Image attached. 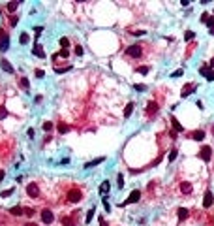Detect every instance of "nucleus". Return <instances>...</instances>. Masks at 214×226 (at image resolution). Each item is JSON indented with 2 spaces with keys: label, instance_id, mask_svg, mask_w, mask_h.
I'll use <instances>...</instances> for the list:
<instances>
[{
  "label": "nucleus",
  "instance_id": "24",
  "mask_svg": "<svg viewBox=\"0 0 214 226\" xmlns=\"http://www.w3.org/2000/svg\"><path fill=\"white\" fill-rule=\"evenodd\" d=\"M135 72H137V74H149V72H150V66H137Z\"/></svg>",
  "mask_w": 214,
  "mask_h": 226
},
{
  "label": "nucleus",
  "instance_id": "38",
  "mask_svg": "<svg viewBox=\"0 0 214 226\" xmlns=\"http://www.w3.org/2000/svg\"><path fill=\"white\" fill-rule=\"evenodd\" d=\"M75 55H83V47H81V45H75Z\"/></svg>",
  "mask_w": 214,
  "mask_h": 226
},
{
  "label": "nucleus",
  "instance_id": "29",
  "mask_svg": "<svg viewBox=\"0 0 214 226\" xmlns=\"http://www.w3.org/2000/svg\"><path fill=\"white\" fill-rule=\"evenodd\" d=\"M17 6H19V2H9L6 8H8V12H15V9H17Z\"/></svg>",
  "mask_w": 214,
  "mask_h": 226
},
{
  "label": "nucleus",
  "instance_id": "32",
  "mask_svg": "<svg viewBox=\"0 0 214 226\" xmlns=\"http://www.w3.org/2000/svg\"><path fill=\"white\" fill-rule=\"evenodd\" d=\"M94 211H96V209L92 207V209H90L88 213H86V219H85V222H90V220H92V217H94Z\"/></svg>",
  "mask_w": 214,
  "mask_h": 226
},
{
  "label": "nucleus",
  "instance_id": "17",
  "mask_svg": "<svg viewBox=\"0 0 214 226\" xmlns=\"http://www.w3.org/2000/svg\"><path fill=\"white\" fill-rule=\"evenodd\" d=\"M109 187H111V183H109V181L105 179V181L100 185V194H103V196H105V194L109 192Z\"/></svg>",
  "mask_w": 214,
  "mask_h": 226
},
{
  "label": "nucleus",
  "instance_id": "46",
  "mask_svg": "<svg viewBox=\"0 0 214 226\" xmlns=\"http://www.w3.org/2000/svg\"><path fill=\"white\" fill-rule=\"evenodd\" d=\"M210 66H214V59H212V60H210Z\"/></svg>",
  "mask_w": 214,
  "mask_h": 226
},
{
  "label": "nucleus",
  "instance_id": "39",
  "mask_svg": "<svg viewBox=\"0 0 214 226\" xmlns=\"http://www.w3.org/2000/svg\"><path fill=\"white\" fill-rule=\"evenodd\" d=\"M178 75H182V70H177V72H173V74H171V78H178Z\"/></svg>",
  "mask_w": 214,
  "mask_h": 226
},
{
  "label": "nucleus",
  "instance_id": "34",
  "mask_svg": "<svg viewBox=\"0 0 214 226\" xmlns=\"http://www.w3.org/2000/svg\"><path fill=\"white\" fill-rule=\"evenodd\" d=\"M19 42H21V43L24 45V43L28 42V34H27V32H23V34H21V38H19Z\"/></svg>",
  "mask_w": 214,
  "mask_h": 226
},
{
  "label": "nucleus",
  "instance_id": "4",
  "mask_svg": "<svg viewBox=\"0 0 214 226\" xmlns=\"http://www.w3.org/2000/svg\"><path fill=\"white\" fill-rule=\"evenodd\" d=\"M143 56H145V43H134L130 47H126V51H124L126 60H139Z\"/></svg>",
  "mask_w": 214,
  "mask_h": 226
},
{
  "label": "nucleus",
  "instance_id": "20",
  "mask_svg": "<svg viewBox=\"0 0 214 226\" xmlns=\"http://www.w3.org/2000/svg\"><path fill=\"white\" fill-rule=\"evenodd\" d=\"M134 107H135V106H134V102H130V104L124 107V117H126V119H128V117L131 115V111H134Z\"/></svg>",
  "mask_w": 214,
  "mask_h": 226
},
{
  "label": "nucleus",
  "instance_id": "9",
  "mask_svg": "<svg viewBox=\"0 0 214 226\" xmlns=\"http://www.w3.org/2000/svg\"><path fill=\"white\" fill-rule=\"evenodd\" d=\"M212 204H214V196H212V192L207 188L205 194H203V207H205V209L207 207H212Z\"/></svg>",
  "mask_w": 214,
  "mask_h": 226
},
{
  "label": "nucleus",
  "instance_id": "10",
  "mask_svg": "<svg viewBox=\"0 0 214 226\" xmlns=\"http://www.w3.org/2000/svg\"><path fill=\"white\" fill-rule=\"evenodd\" d=\"M178 188H180V194H184V196H188V194L193 192V185L190 181H182L180 185H178Z\"/></svg>",
  "mask_w": 214,
  "mask_h": 226
},
{
  "label": "nucleus",
  "instance_id": "27",
  "mask_svg": "<svg viewBox=\"0 0 214 226\" xmlns=\"http://www.w3.org/2000/svg\"><path fill=\"white\" fill-rule=\"evenodd\" d=\"M68 130H70L68 125H64V122H60V125H58V132H60V134H66Z\"/></svg>",
  "mask_w": 214,
  "mask_h": 226
},
{
  "label": "nucleus",
  "instance_id": "36",
  "mask_svg": "<svg viewBox=\"0 0 214 226\" xmlns=\"http://www.w3.org/2000/svg\"><path fill=\"white\" fill-rule=\"evenodd\" d=\"M4 117H8V109L6 107H0V119H4Z\"/></svg>",
  "mask_w": 214,
  "mask_h": 226
},
{
  "label": "nucleus",
  "instance_id": "18",
  "mask_svg": "<svg viewBox=\"0 0 214 226\" xmlns=\"http://www.w3.org/2000/svg\"><path fill=\"white\" fill-rule=\"evenodd\" d=\"M203 25H207V28H210V30H214V15H208V17L203 21Z\"/></svg>",
  "mask_w": 214,
  "mask_h": 226
},
{
  "label": "nucleus",
  "instance_id": "28",
  "mask_svg": "<svg viewBox=\"0 0 214 226\" xmlns=\"http://www.w3.org/2000/svg\"><path fill=\"white\" fill-rule=\"evenodd\" d=\"M53 128H55L53 122H49V121H47V122H43V130H45V132H51Z\"/></svg>",
  "mask_w": 214,
  "mask_h": 226
},
{
  "label": "nucleus",
  "instance_id": "48",
  "mask_svg": "<svg viewBox=\"0 0 214 226\" xmlns=\"http://www.w3.org/2000/svg\"><path fill=\"white\" fill-rule=\"evenodd\" d=\"M210 34H212V36H214V30H210Z\"/></svg>",
  "mask_w": 214,
  "mask_h": 226
},
{
  "label": "nucleus",
  "instance_id": "19",
  "mask_svg": "<svg viewBox=\"0 0 214 226\" xmlns=\"http://www.w3.org/2000/svg\"><path fill=\"white\" fill-rule=\"evenodd\" d=\"M210 72H212V70H210V66H207V64H203L201 68H199V74L203 75V78H207V75L210 74Z\"/></svg>",
  "mask_w": 214,
  "mask_h": 226
},
{
  "label": "nucleus",
  "instance_id": "30",
  "mask_svg": "<svg viewBox=\"0 0 214 226\" xmlns=\"http://www.w3.org/2000/svg\"><path fill=\"white\" fill-rule=\"evenodd\" d=\"M57 56H62V59H68V56H70V51H68V49H60Z\"/></svg>",
  "mask_w": 214,
  "mask_h": 226
},
{
  "label": "nucleus",
  "instance_id": "14",
  "mask_svg": "<svg viewBox=\"0 0 214 226\" xmlns=\"http://www.w3.org/2000/svg\"><path fill=\"white\" fill-rule=\"evenodd\" d=\"M188 217H190V209H186V207H178V220H186Z\"/></svg>",
  "mask_w": 214,
  "mask_h": 226
},
{
  "label": "nucleus",
  "instance_id": "15",
  "mask_svg": "<svg viewBox=\"0 0 214 226\" xmlns=\"http://www.w3.org/2000/svg\"><path fill=\"white\" fill-rule=\"evenodd\" d=\"M34 55L38 56V59H45V53H43V47L39 43H34Z\"/></svg>",
  "mask_w": 214,
  "mask_h": 226
},
{
  "label": "nucleus",
  "instance_id": "23",
  "mask_svg": "<svg viewBox=\"0 0 214 226\" xmlns=\"http://www.w3.org/2000/svg\"><path fill=\"white\" fill-rule=\"evenodd\" d=\"M193 38H195V32H193V30H186V32H184V40H186V42H192Z\"/></svg>",
  "mask_w": 214,
  "mask_h": 226
},
{
  "label": "nucleus",
  "instance_id": "42",
  "mask_svg": "<svg viewBox=\"0 0 214 226\" xmlns=\"http://www.w3.org/2000/svg\"><path fill=\"white\" fill-rule=\"evenodd\" d=\"M207 81H214V70H212V72H210V74H208V75H207Z\"/></svg>",
  "mask_w": 214,
  "mask_h": 226
},
{
  "label": "nucleus",
  "instance_id": "8",
  "mask_svg": "<svg viewBox=\"0 0 214 226\" xmlns=\"http://www.w3.org/2000/svg\"><path fill=\"white\" fill-rule=\"evenodd\" d=\"M139 198H141V191H139V188H135V191L131 192L130 196L126 198V200H124V202H122L120 205H130V204H135V202H139Z\"/></svg>",
  "mask_w": 214,
  "mask_h": 226
},
{
  "label": "nucleus",
  "instance_id": "43",
  "mask_svg": "<svg viewBox=\"0 0 214 226\" xmlns=\"http://www.w3.org/2000/svg\"><path fill=\"white\" fill-rule=\"evenodd\" d=\"M100 226H109V224H107V220H105V219H101V217H100Z\"/></svg>",
  "mask_w": 214,
  "mask_h": 226
},
{
  "label": "nucleus",
  "instance_id": "40",
  "mask_svg": "<svg viewBox=\"0 0 214 226\" xmlns=\"http://www.w3.org/2000/svg\"><path fill=\"white\" fill-rule=\"evenodd\" d=\"M134 34H135V36H145L146 32H145V30H134Z\"/></svg>",
  "mask_w": 214,
  "mask_h": 226
},
{
  "label": "nucleus",
  "instance_id": "25",
  "mask_svg": "<svg viewBox=\"0 0 214 226\" xmlns=\"http://www.w3.org/2000/svg\"><path fill=\"white\" fill-rule=\"evenodd\" d=\"M177 156H178V149H171L169 158H167V160H169V162H173V160H177Z\"/></svg>",
  "mask_w": 214,
  "mask_h": 226
},
{
  "label": "nucleus",
  "instance_id": "11",
  "mask_svg": "<svg viewBox=\"0 0 214 226\" xmlns=\"http://www.w3.org/2000/svg\"><path fill=\"white\" fill-rule=\"evenodd\" d=\"M193 91H195V85H193V83H186L184 87H182V91H180V98H188Z\"/></svg>",
  "mask_w": 214,
  "mask_h": 226
},
{
  "label": "nucleus",
  "instance_id": "1",
  "mask_svg": "<svg viewBox=\"0 0 214 226\" xmlns=\"http://www.w3.org/2000/svg\"><path fill=\"white\" fill-rule=\"evenodd\" d=\"M85 198V187L77 183H60L57 188V205H73L83 202Z\"/></svg>",
  "mask_w": 214,
  "mask_h": 226
},
{
  "label": "nucleus",
  "instance_id": "22",
  "mask_svg": "<svg viewBox=\"0 0 214 226\" xmlns=\"http://www.w3.org/2000/svg\"><path fill=\"white\" fill-rule=\"evenodd\" d=\"M105 160V156H101V158H96V160H92V162H86L85 164V168H92V166H96V164H101Z\"/></svg>",
  "mask_w": 214,
  "mask_h": 226
},
{
  "label": "nucleus",
  "instance_id": "37",
  "mask_svg": "<svg viewBox=\"0 0 214 226\" xmlns=\"http://www.w3.org/2000/svg\"><path fill=\"white\" fill-rule=\"evenodd\" d=\"M11 194H13V191L9 188V191H4L2 194H0V196H2V198H6V196H11Z\"/></svg>",
  "mask_w": 214,
  "mask_h": 226
},
{
  "label": "nucleus",
  "instance_id": "13",
  "mask_svg": "<svg viewBox=\"0 0 214 226\" xmlns=\"http://www.w3.org/2000/svg\"><path fill=\"white\" fill-rule=\"evenodd\" d=\"M169 119H171V126H173V130H175L177 134H178V132H184V128H182V125L177 121V117H175V115H171Z\"/></svg>",
  "mask_w": 214,
  "mask_h": 226
},
{
  "label": "nucleus",
  "instance_id": "5",
  "mask_svg": "<svg viewBox=\"0 0 214 226\" xmlns=\"http://www.w3.org/2000/svg\"><path fill=\"white\" fill-rule=\"evenodd\" d=\"M158 111H160V104H158L156 100H150L149 104L145 106V117L146 119H154L158 115Z\"/></svg>",
  "mask_w": 214,
  "mask_h": 226
},
{
  "label": "nucleus",
  "instance_id": "26",
  "mask_svg": "<svg viewBox=\"0 0 214 226\" xmlns=\"http://www.w3.org/2000/svg\"><path fill=\"white\" fill-rule=\"evenodd\" d=\"M68 70H71V66H55L57 74H62V72H68Z\"/></svg>",
  "mask_w": 214,
  "mask_h": 226
},
{
  "label": "nucleus",
  "instance_id": "12",
  "mask_svg": "<svg viewBox=\"0 0 214 226\" xmlns=\"http://www.w3.org/2000/svg\"><path fill=\"white\" fill-rule=\"evenodd\" d=\"M205 136H207V132L203 130V128H199V130H195V132H192V134H190V138H192V140H195V141H203V140H205Z\"/></svg>",
  "mask_w": 214,
  "mask_h": 226
},
{
  "label": "nucleus",
  "instance_id": "2",
  "mask_svg": "<svg viewBox=\"0 0 214 226\" xmlns=\"http://www.w3.org/2000/svg\"><path fill=\"white\" fill-rule=\"evenodd\" d=\"M27 196L34 202V205H42L47 200V192L42 188V181H30L27 185Z\"/></svg>",
  "mask_w": 214,
  "mask_h": 226
},
{
  "label": "nucleus",
  "instance_id": "41",
  "mask_svg": "<svg viewBox=\"0 0 214 226\" xmlns=\"http://www.w3.org/2000/svg\"><path fill=\"white\" fill-rule=\"evenodd\" d=\"M145 89H146L145 85H135V91H139V92H143V91H145Z\"/></svg>",
  "mask_w": 214,
  "mask_h": 226
},
{
  "label": "nucleus",
  "instance_id": "44",
  "mask_svg": "<svg viewBox=\"0 0 214 226\" xmlns=\"http://www.w3.org/2000/svg\"><path fill=\"white\" fill-rule=\"evenodd\" d=\"M36 78H43V72L42 70H36Z\"/></svg>",
  "mask_w": 214,
  "mask_h": 226
},
{
  "label": "nucleus",
  "instance_id": "47",
  "mask_svg": "<svg viewBox=\"0 0 214 226\" xmlns=\"http://www.w3.org/2000/svg\"><path fill=\"white\" fill-rule=\"evenodd\" d=\"M210 128H212V130H210V132H212V136H214V126H210Z\"/></svg>",
  "mask_w": 214,
  "mask_h": 226
},
{
  "label": "nucleus",
  "instance_id": "45",
  "mask_svg": "<svg viewBox=\"0 0 214 226\" xmlns=\"http://www.w3.org/2000/svg\"><path fill=\"white\" fill-rule=\"evenodd\" d=\"M210 222H212V224H214V215H212V217H210Z\"/></svg>",
  "mask_w": 214,
  "mask_h": 226
},
{
  "label": "nucleus",
  "instance_id": "31",
  "mask_svg": "<svg viewBox=\"0 0 214 226\" xmlns=\"http://www.w3.org/2000/svg\"><path fill=\"white\" fill-rule=\"evenodd\" d=\"M19 83H21L23 91H28V79H27V78H21V81H19Z\"/></svg>",
  "mask_w": 214,
  "mask_h": 226
},
{
  "label": "nucleus",
  "instance_id": "33",
  "mask_svg": "<svg viewBox=\"0 0 214 226\" xmlns=\"http://www.w3.org/2000/svg\"><path fill=\"white\" fill-rule=\"evenodd\" d=\"M60 45H62V49H68L70 40H68V38H60Z\"/></svg>",
  "mask_w": 214,
  "mask_h": 226
},
{
  "label": "nucleus",
  "instance_id": "16",
  "mask_svg": "<svg viewBox=\"0 0 214 226\" xmlns=\"http://www.w3.org/2000/svg\"><path fill=\"white\" fill-rule=\"evenodd\" d=\"M0 66H2V70H6L8 74H13V68H11V64H9L6 59H2V60H0Z\"/></svg>",
  "mask_w": 214,
  "mask_h": 226
},
{
  "label": "nucleus",
  "instance_id": "3",
  "mask_svg": "<svg viewBox=\"0 0 214 226\" xmlns=\"http://www.w3.org/2000/svg\"><path fill=\"white\" fill-rule=\"evenodd\" d=\"M58 224L60 226H79L81 224V213H79V209L60 213L58 215Z\"/></svg>",
  "mask_w": 214,
  "mask_h": 226
},
{
  "label": "nucleus",
  "instance_id": "35",
  "mask_svg": "<svg viewBox=\"0 0 214 226\" xmlns=\"http://www.w3.org/2000/svg\"><path fill=\"white\" fill-rule=\"evenodd\" d=\"M116 181H118V188H122V187H124V175H122V173H118Z\"/></svg>",
  "mask_w": 214,
  "mask_h": 226
},
{
  "label": "nucleus",
  "instance_id": "6",
  "mask_svg": "<svg viewBox=\"0 0 214 226\" xmlns=\"http://www.w3.org/2000/svg\"><path fill=\"white\" fill-rule=\"evenodd\" d=\"M39 219H42L43 224H53L57 217H55V213H53V209H51V207H42V209H39Z\"/></svg>",
  "mask_w": 214,
  "mask_h": 226
},
{
  "label": "nucleus",
  "instance_id": "7",
  "mask_svg": "<svg viewBox=\"0 0 214 226\" xmlns=\"http://www.w3.org/2000/svg\"><path fill=\"white\" fill-rule=\"evenodd\" d=\"M197 156L201 158L203 162H210L212 160V147L210 145H201V149H199V153H197Z\"/></svg>",
  "mask_w": 214,
  "mask_h": 226
},
{
  "label": "nucleus",
  "instance_id": "21",
  "mask_svg": "<svg viewBox=\"0 0 214 226\" xmlns=\"http://www.w3.org/2000/svg\"><path fill=\"white\" fill-rule=\"evenodd\" d=\"M8 47H9V38L6 36V38H2V40H0V51H6Z\"/></svg>",
  "mask_w": 214,
  "mask_h": 226
}]
</instances>
